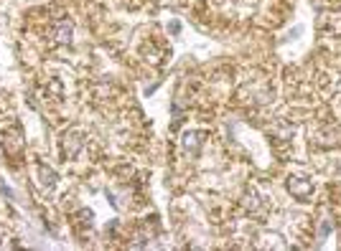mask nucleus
Listing matches in <instances>:
<instances>
[{"mask_svg":"<svg viewBox=\"0 0 341 251\" xmlns=\"http://www.w3.org/2000/svg\"><path fill=\"white\" fill-rule=\"evenodd\" d=\"M288 190L293 193V198L298 200H308L313 195V183L306 175H290L288 178Z\"/></svg>","mask_w":341,"mask_h":251,"instance_id":"nucleus-1","label":"nucleus"},{"mask_svg":"<svg viewBox=\"0 0 341 251\" xmlns=\"http://www.w3.org/2000/svg\"><path fill=\"white\" fill-rule=\"evenodd\" d=\"M204 145V134L202 132H186L184 134V150L189 155H199V147Z\"/></svg>","mask_w":341,"mask_h":251,"instance_id":"nucleus-2","label":"nucleus"},{"mask_svg":"<svg viewBox=\"0 0 341 251\" xmlns=\"http://www.w3.org/2000/svg\"><path fill=\"white\" fill-rule=\"evenodd\" d=\"M69 41H71V23L69 20L56 23V28H54V43H69Z\"/></svg>","mask_w":341,"mask_h":251,"instance_id":"nucleus-3","label":"nucleus"},{"mask_svg":"<svg viewBox=\"0 0 341 251\" xmlns=\"http://www.w3.org/2000/svg\"><path fill=\"white\" fill-rule=\"evenodd\" d=\"M79 145H82V137H79V134H67V142H64V147H67L69 155H76Z\"/></svg>","mask_w":341,"mask_h":251,"instance_id":"nucleus-4","label":"nucleus"},{"mask_svg":"<svg viewBox=\"0 0 341 251\" xmlns=\"http://www.w3.org/2000/svg\"><path fill=\"white\" fill-rule=\"evenodd\" d=\"M41 175H44V186H56V173L54 170L41 168Z\"/></svg>","mask_w":341,"mask_h":251,"instance_id":"nucleus-5","label":"nucleus"}]
</instances>
